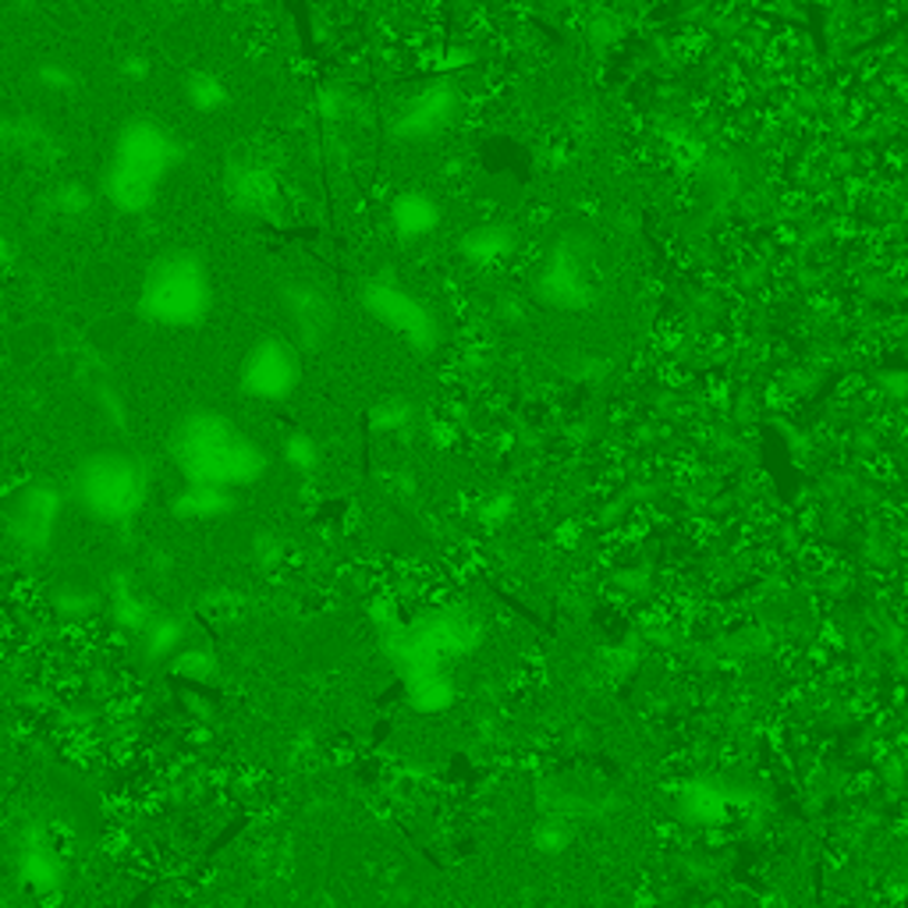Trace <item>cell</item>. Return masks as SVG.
Instances as JSON below:
<instances>
[{
  "label": "cell",
  "instance_id": "6da1fadb",
  "mask_svg": "<svg viewBox=\"0 0 908 908\" xmlns=\"http://www.w3.org/2000/svg\"><path fill=\"white\" fill-rule=\"evenodd\" d=\"M174 160L170 135L153 121H131L114 143L110 164L104 174V196L125 209L143 214L157 199V188Z\"/></svg>",
  "mask_w": 908,
  "mask_h": 908
},
{
  "label": "cell",
  "instance_id": "7a4b0ae2",
  "mask_svg": "<svg viewBox=\"0 0 908 908\" xmlns=\"http://www.w3.org/2000/svg\"><path fill=\"white\" fill-rule=\"evenodd\" d=\"M178 455L185 472L209 482V487L248 482L260 472V451L231 422L221 419L188 422L178 440Z\"/></svg>",
  "mask_w": 908,
  "mask_h": 908
},
{
  "label": "cell",
  "instance_id": "3957f363",
  "mask_svg": "<svg viewBox=\"0 0 908 908\" xmlns=\"http://www.w3.org/2000/svg\"><path fill=\"white\" fill-rule=\"evenodd\" d=\"M206 305H209V281L196 256L167 253L149 270V277L143 284L146 316L167 326H185V323L203 320Z\"/></svg>",
  "mask_w": 908,
  "mask_h": 908
},
{
  "label": "cell",
  "instance_id": "277c9868",
  "mask_svg": "<svg viewBox=\"0 0 908 908\" xmlns=\"http://www.w3.org/2000/svg\"><path fill=\"white\" fill-rule=\"evenodd\" d=\"M299 377V359L284 341H263L253 348V355L245 362V388L263 398H281L295 388Z\"/></svg>",
  "mask_w": 908,
  "mask_h": 908
},
{
  "label": "cell",
  "instance_id": "5b68a950",
  "mask_svg": "<svg viewBox=\"0 0 908 908\" xmlns=\"http://www.w3.org/2000/svg\"><path fill=\"white\" fill-rule=\"evenodd\" d=\"M89 500L96 508H104L107 515L125 511L135 500V472L125 461H110L89 482Z\"/></svg>",
  "mask_w": 908,
  "mask_h": 908
},
{
  "label": "cell",
  "instance_id": "8992f818",
  "mask_svg": "<svg viewBox=\"0 0 908 908\" xmlns=\"http://www.w3.org/2000/svg\"><path fill=\"white\" fill-rule=\"evenodd\" d=\"M53 203H57V209H61V214H75V209L89 206V196H86L79 185H65V188L53 192Z\"/></svg>",
  "mask_w": 908,
  "mask_h": 908
},
{
  "label": "cell",
  "instance_id": "52a82bcc",
  "mask_svg": "<svg viewBox=\"0 0 908 908\" xmlns=\"http://www.w3.org/2000/svg\"><path fill=\"white\" fill-rule=\"evenodd\" d=\"M11 253H14V245H11V235H8L4 227H0V266H8V263L14 260Z\"/></svg>",
  "mask_w": 908,
  "mask_h": 908
}]
</instances>
